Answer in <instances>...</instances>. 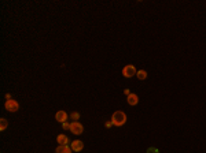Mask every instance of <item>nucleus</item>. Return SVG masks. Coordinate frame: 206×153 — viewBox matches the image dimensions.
<instances>
[{
    "instance_id": "15",
    "label": "nucleus",
    "mask_w": 206,
    "mask_h": 153,
    "mask_svg": "<svg viewBox=\"0 0 206 153\" xmlns=\"http://www.w3.org/2000/svg\"><path fill=\"white\" fill-rule=\"evenodd\" d=\"M111 125H113V123H111V122H106V127H110Z\"/></svg>"
},
{
    "instance_id": "7",
    "label": "nucleus",
    "mask_w": 206,
    "mask_h": 153,
    "mask_svg": "<svg viewBox=\"0 0 206 153\" xmlns=\"http://www.w3.org/2000/svg\"><path fill=\"white\" fill-rule=\"evenodd\" d=\"M126 101H128L129 105H136V104L139 103V97H137V94H135V93H131L128 96V99H126Z\"/></svg>"
},
{
    "instance_id": "1",
    "label": "nucleus",
    "mask_w": 206,
    "mask_h": 153,
    "mask_svg": "<svg viewBox=\"0 0 206 153\" xmlns=\"http://www.w3.org/2000/svg\"><path fill=\"white\" fill-rule=\"evenodd\" d=\"M125 122H126V114L124 112V111H115L113 114V116H111V123H113L114 126L121 127V126L125 125Z\"/></svg>"
},
{
    "instance_id": "14",
    "label": "nucleus",
    "mask_w": 206,
    "mask_h": 153,
    "mask_svg": "<svg viewBox=\"0 0 206 153\" xmlns=\"http://www.w3.org/2000/svg\"><path fill=\"white\" fill-rule=\"evenodd\" d=\"M62 127H63V129H69V130H70V125L65 122V123H62Z\"/></svg>"
},
{
    "instance_id": "5",
    "label": "nucleus",
    "mask_w": 206,
    "mask_h": 153,
    "mask_svg": "<svg viewBox=\"0 0 206 153\" xmlns=\"http://www.w3.org/2000/svg\"><path fill=\"white\" fill-rule=\"evenodd\" d=\"M70 148H72L73 152H81L82 148H84V144H82V141L76 140V141H73V142L70 144Z\"/></svg>"
},
{
    "instance_id": "6",
    "label": "nucleus",
    "mask_w": 206,
    "mask_h": 153,
    "mask_svg": "<svg viewBox=\"0 0 206 153\" xmlns=\"http://www.w3.org/2000/svg\"><path fill=\"white\" fill-rule=\"evenodd\" d=\"M55 119H57V122H59V123H65L67 119V114L65 111H58L57 115H55Z\"/></svg>"
},
{
    "instance_id": "13",
    "label": "nucleus",
    "mask_w": 206,
    "mask_h": 153,
    "mask_svg": "<svg viewBox=\"0 0 206 153\" xmlns=\"http://www.w3.org/2000/svg\"><path fill=\"white\" fill-rule=\"evenodd\" d=\"M147 153H159V150L157 148H148L147 149Z\"/></svg>"
},
{
    "instance_id": "8",
    "label": "nucleus",
    "mask_w": 206,
    "mask_h": 153,
    "mask_svg": "<svg viewBox=\"0 0 206 153\" xmlns=\"http://www.w3.org/2000/svg\"><path fill=\"white\" fill-rule=\"evenodd\" d=\"M57 153H73V150L69 145H59L57 148Z\"/></svg>"
},
{
    "instance_id": "4",
    "label": "nucleus",
    "mask_w": 206,
    "mask_h": 153,
    "mask_svg": "<svg viewBox=\"0 0 206 153\" xmlns=\"http://www.w3.org/2000/svg\"><path fill=\"white\" fill-rule=\"evenodd\" d=\"M70 131L73 134H76V135H80L84 131V126L81 125L80 122H72L70 123Z\"/></svg>"
},
{
    "instance_id": "9",
    "label": "nucleus",
    "mask_w": 206,
    "mask_h": 153,
    "mask_svg": "<svg viewBox=\"0 0 206 153\" xmlns=\"http://www.w3.org/2000/svg\"><path fill=\"white\" fill-rule=\"evenodd\" d=\"M57 141L59 145H67L69 144V138H67V135H65V134H59V135L57 137Z\"/></svg>"
},
{
    "instance_id": "3",
    "label": "nucleus",
    "mask_w": 206,
    "mask_h": 153,
    "mask_svg": "<svg viewBox=\"0 0 206 153\" xmlns=\"http://www.w3.org/2000/svg\"><path fill=\"white\" fill-rule=\"evenodd\" d=\"M4 107L8 112H17V111L19 110V104H18L17 100H7Z\"/></svg>"
},
{
    "instance_id": "10",
    "label": "nucleus",
    "mask_w": 206,
    "mask_h": 153,
    "mask_svg": "<svg viewBox=\"0 0 206 153\" xmlns=\"http://www.w3.org/2000/svg\"><path fill=\"white\" fill-rule=\"evenodd\" d=\"M7 127H8V120H7L6 118H2V119H0V130L4 131Z\"/></svg>"
},
{
    "instance_id": "12",
    "label": "nucleus",
    "mask_w": 206,
    "mask_h": 153,
    "mask_svg": "<svg viewBox=\"0 0 206 153\" xmlns=\"http://www.w3.org/2000/svg\"><path fill=\"white\" fill-rule=\"evenodd\" d=\"M70 118L73 119V122H78V119H80V114H78V112H72V114H70Z\"/></svg>"
},
{
    "instance_id": "2",
    "label": "nucleus",
    "mask_w": 206,
    "mask_h": 153,
    "mask_svg": "<svg viewBox=\"0 0 206 153\" xmlns=\"http://www.w3.org/2000/svg\"><path fill=\"white\" fill-rule=\"evenodd\" d=\"M137 71H136V67L133 64H128L122 69V75L125 78H132L133 75H136Z\"/></svg>"
},
{
    "instance_id": "11",
    "label": "nucleus",
    "mask_w": 206,
    "mask_h": 153,
    "mask_svg": "<svg viewBox=\"0 0 206 153\" xmlns=\"http://www.w3.org/2000/svg\"><path fill=\"white\" fill-rule=\"evenodd\" d=\"M137 78H139V79H146V78H147V71H146V70H139V71H137Z\"/></svg>"
}]
</instances>
